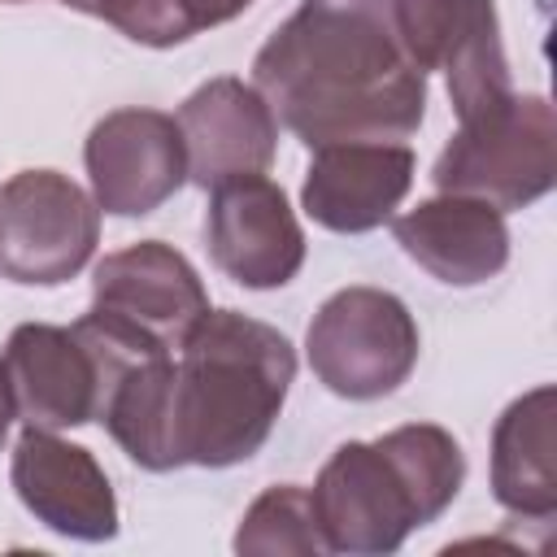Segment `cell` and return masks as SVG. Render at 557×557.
<instances>
[{
	"instance_id": "cell-1",
	"label": "cell",
	"mask_w": 557,
	"mask_h": 557,
	"mask_svg": "<svg viewBox=\"0 0 557 557\" xmlns=\"http://www.w3.org/2000/svg\"><path fill=\"white\" fill-rule=\"evenodd\" d=\"M252 87L300 144H396L422 126L426 74L392 0H300L252 61Z\"/></svg>"
},
{
	"instance_id": "cell-2",
	"label": "cell",
	"mask_w": 557,
	"mask_h": 557,
	"mask_svg": "<svg viewBox=\"0 0 557 557\" xmlns=\"http://www.w3.org/2000/svg\"><path fill=\"white\" fill-rule=\"evenodd\" d=\"M174 361V435L183 466L226 470L274 431L296 352L283 331L235 309H209Z\"/></svg>"
},
{
	"instance_id": "cell-3",
	"label": "cell",
	"mask_w": 557,
	"mask_h": 557,
	"mask_svg": "<svg viewBox=\"0 0 557 557\" xmlns=\"http://www.w3.org/2000/svg\"><path fill=\"white\" fill-rule=\"evenodd\" d=\"M461 483V444L444 426L409 422L370 444H339L309 496L326 553L379 557L396 553L409 531L435 522Z\"/></svg>"
},
{
	"instance_id": "cell-4",
	"label": "cell",
	"mask_w": 557,
	"mask_h": 557,
	"mask_svg": "<svg viewBox=\"0 0 557 557\" xmlns=\"http://www.w3.org/2000/svg\"><path fill=\"white\" fill-rule=\"evenodd\" d=\"M148 352L170 348L87 309L74 326L22 322L0 352V379L13 400V418L39 431H65L100 422L117 379Z\"/></svg>"
},
{
	"instance_id": "cell-5",
	"label": "cell",
	"mask_w": 557,
	"mask_h": 557,
	"mask_svg": "<svg viewBox=\"0 0 557 557\" xmlns=\"http://www.w3.org/2000/svg\"><path fill=\"white\" fill-rule=\"evenodd\" d=\"M448 196H474L492 209H527L557 178V117L544 96H509L457 126L431 170Z\"/></svg>"
},
{
	"instance_id": "cell-6",
	"label": "cell",
	"mask_w": 557,
	"mask_h": 557,
	"mask_svg": "<svg viewBox=\"0 0 557 557\" xmlns=\"http://www.w3.org/2000/svg\"><path fill=\"white\" fill-rule=\"evenodd\" d=\"M318 383L344 400H379L418 366V326L400 296L383 287H344L305 335Z\"/></svg>"
},
{
	"instance_id": "cell-7",
	"label": "cell",
	"mask_w": 557,
	"mask_h": 557,
	"mask_svg": "<svg viewBox=\"0 0 557 557\" xmlns=\"http://www.w3.org/2000/svg\"><path fill=\"white\" fill-rule=\"evenodd\" d=\"M100 205L57 170L0 183V274L30 287L70 283L96 252Z\"/></svg>"
},
{
	"instance_id": "cell-8",
	"label": "cell",
	"mask_w": 557,
	"mask_h": 557,
	"mask_svg": "<svg viewBox=\"0 0 557 557\" xmlns=\"http://www.w3.org/2000/svg\"><path fill=\"white\" fill-rule=\"evenodd\" d=\"M392 13L409 61L422 74L444 70L457 122L513 96L492 0H392Z\"/></svg>"
},
{
	"instance_id": "cell-9",
	"label": "cell",
	"mask_w": 557,
	"mask_h": 557,
	"mask_svg": "<svg viewBox=\"0 0 557 557\" xmlns=\"http://www.w3.org/2000/svg\"><path fill=\"white\" fill-rule=\"evenodd\" d=\"M91 196L113 218H144L187 183L183 131L161 109L104 113L83 148Z\"/></svg>"
},
{
	"instance_id": "cell-10",
	"label": "cell",
	"mask_w": 557,
	"mask_h": 557,
	"mask_svg": "<svg viewBox=\"0 0 557 557\" xmlns=\"http://www.w3.org/2000/svg\"><path fill=\"white\" fill-rule=\"evenodd\" d=\"M91 309L174 352L209 313V296L183 252L161 239H144L96 265Z\"/></svg>"
},
{
	"instance_id": "cell-11",
	"label": "cell",
	"mask_w": 557,
	"mask_h": 557,
	"mask_svg": "<svg viewBox=\"0 0 557 557\" xmlns=\"http://www.w3.org/2000/svg\"><path fill=\"white\" fill-rule=\"evenodd\" d=\"M205 244L213 265L239 287H283L305 265V231L278 183L248 174L213 187L205 213Z\"/></svg>"
},
{
	"instance_id": "cell-12",
	"label": "cell",
	"mask_w": 557,
	"mask_h": 557,
	"mask_svg": "<svg viewBox=\"0 0 557 557\" xmlns=\"http://www.w3.org/2000/svg\"><path fill=\"white\" fill-rule=\"evenodd\" d=\"M13 492L57 535L100 544L117 535V496L83 444L26 426L13 444Z\"/></svg>"
},
{
	"instance_id": "cell-13",
	"label": "cell",
	"mask_w": 557,
	"mask_h": 557,
	"mask_svg": "<svg viewBox=\"0 0 557 557\" xmlns=\"http://www.w3.org/2000/svg\"><path fill=\"white\" fill-rule=\"evenodd\" d=\"M187 178L205 191L265 174L278 148V122L261 91L244 78H209L178 109Z\"/></svg>"
},
{
	"instance_id": "cell-14",
	"label": "cell",
	"mask_w": 557,
	"mask_h": 557,
	"mask_svg": "<svg viewBox=\"0 0 557 557\" xmlns=\"http://www.w3.org/2000/svg\"><path fill=\"white\" fill-rule=\"evenodd\" d=\"M413 187V152L405 144H326L313 148L300 205L335 231L361 235L383 226Z\"/></svg>"
},
{
	"instance_id": "cell-15",
	"label": "cell",
	"mask_w": 557,
	"mask_h": 557,
	"mask_svg": "<svg viewBox=\"0 0 557 557\" xmlns=\"http://www.w3.org/2000/svg\"><path fill=\"white\" fill-rule=\"evenodd\" d=\"M396 244L409 261H418L431 278L448 287H479L496 278L509 261V226L505 213L474 196H448L413 205L392 222Z\"/></svg>"
},
{
	"instance_id": "cell-16",
	"label": "cell",
	"mask_w": 557,
	"mask_h": 557,
	"mask_svg": "<svg viewBox=\"0 0 557 557\" xmlns=\"http://www.w3.org/2000/svg\"><path fill=\"white\" fill-rule=\"evenodd\" d=\"M492 492L527 522L557 513V392L553 383L518 396L492 431Z\"/></svg>"
},
{
	"instance_id": "cell-17",
	"label": "cell",
	"mask_w": 557,
	"mask_h": 557,
	"mask_svg": "<svg viewBox=\"0 0 557 557\" xmlns=\"http://www.w3.org/2000/svg\"><path fill=\"white\" fill-rule=\"evenodd\" d=\"M235 553L244 557H318L326 553L318 513H313V496L296 483H278L270 492H261L239 531H235Z\"/></svg>"
},
{
	"instance_id": "cell-18",
	"label": "cell",
	"mask_w": 557,
	"mask_h": 557,
	"mask_svg": "<svg viewBox=\"0 0 557 557\" xmlns=\"http://www.w3.org/2000/svg\"><path fill=\"white\" fill-rule=\"evenodd\" d=\"M61 4L109 22L113 30H122L126 39H135L144 48H174V44L191 39L174 0H61Z\"/></svg>"
},
{
	"instance_id": "cell-19",
	"label": "cell",
	"mask_w": 557,
	"mask_h": 557,
	"mask_svg": "<svg viewBox=\"0 0 557 557\" xmlns=\"http://www.w3.org/2000/svg\"><path fill=\"white\" fill-rule=\"evenodd\" d=\"M178 4V17L187 26V35H200L209 26H222L231 17H239L252 0H174Z\"/></svg>"
},
{
	"instance_id": "cell-20",
	"label": "cell",
	"mask_w": 557,
	"mask_h": 557,
	"mask_svg": "<svg viewBox=\"0 0 557 557\" xmlns=\"http://www.w3.org/2000/svg\"><path fill=\"white\" fill-rule=\"evenodd\" d=\"M9 422H13V400H9L4 379H0V444H4V435H9Z\"/></svg>"
},
{
	"instance_id": "cell-21",
	"label": "cell",
	"mask_w": 557,
	"mask_h": 557,
	"mask_svg": "<svg viewBox=\"0 0 557 557\" xmlns=\"http://www.w3.org/2000/svg\"><path fill=\"white\" fill-rule=\"evenodd\" d=\"M9 4H17V0H9Z\"/></svg>"
}]
</instances>
